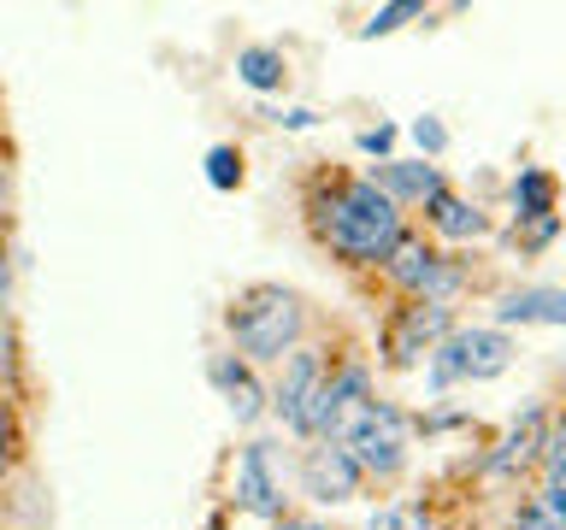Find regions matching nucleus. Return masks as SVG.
<instances>
[{
  "instance_id": "obj_1",
  "label": "nucleus",
  "mask_w": 566,
  "mask_h": 530,
  "mask_svg": "<svg viewBox=\"0 0 566 530\" xmlns=\"http://www.w3.org/2000/svg\"><path fill=\"white\" fill-rule=\"evenodd\" d=\"M313 236L331 247L343 265H378L407 242L401 206L371 183V177H331L325 194L313 201Z\"/></svg>"
},
{
  "instance_id": "obj_2",
  "label": "nucleus",
  "mask_w": 566,
  "mask_h": 530,
  "mask_svg": "<svg viewBox=\"0 0 566 530\" xmlns=\"http://www.w3.org/2000/svg\"><path fill=\"white\" fill-rule=\"evenodd\" d=\"M224 330L248 365L290 360L301 348V336H307V300L295 289H283V283H248V289L230 295Z\"/></svg>"
},
{
  "instance_id": "obj_3",
  "label": "nucleus",
  "mask_w": 566,
  "mask_h": 530,
  "mask_svg": "<svg viewBox=\"0 0 566 530\" xmlns=\"http://www.w3.org/2000/svg\"><path fill=\"white\" fill-rule=\"evenodd\" d=\"M513 365V336L502 325H472V330H454L449 342H442L431 353V389L442 395V389H454V383H490V378H502V371Z\"/></svg>"
},
{
  "instance_id": "obj_4",
  "label": "nucleus",
  "mask_w": 566,
  "mask_h": 530,
  "mask_svg": "<svg viewBox=\"0 0 566 530\" xmlns=\"http://www.w3.org/2000/svg\"><path fill=\"white\" fill-rule=\"evenodd\" d=\"M454 330H460L454 307H442V300H407V307H396L384 325V365L389 371H413L419 360L431 365V353L449 342Z\"/></svg>"
},
{
  "instance_id": "obj_5",
  "label": "nucleus",
  "mask_w": 566,
  "mask_h": 530,
  "mask_svg": "<svg viewBox=\"0 0 566 530\" xmlns=\"http://www.w3.org/2000/svg\"><path fill=\"white\" fill-rule=\"evenodd\" d=\"M290 466H283L277 442H248L237 454V477H230V501H237L248 519L283 524V501H290Z\"/></svg>"
},
{
  "instance_id": "obj_6",
  "label": "nucleus",
  "mask_w": 566,
  "mask_h": 530,
  "mask_svg": "<svg viewBox=\"0 0 566 530\" xmlns=\"http://www.w3.org/2000/svg\"><path fill=\"white\" fill-rule=\"evenodd\" d=\"M343 448L354 454V466L366 471V484H396L407 471V413L396 401H378Z\"/></svg>"
},
{
  "instance_id": "obj_7",
  "label": "nucleus",
  "mask_w": 566,
  "mask_h": 530,
  "mask_svg": "<svg viewBox=\"0 0 566 530\" xmlns=\"http://www.w3.org/2000/svg\"><path fill=\"white\" fill-rule=\"evenodd\" d=\"M295 484L318 507H348V501H360L366 471L354 466V454L343 442H307V448H301V466H295Z\"/></svg>"
},
{
  "instance_id": "obj_8",
  "label": "nucleus",
  "mask_w": 566,
  "mask_h": 530,
  "mask_svg": "<svg viewBox=\"0 0 566 530\" xmlns=\"http://www.w3.org/2000/svg\"><path fill=\"white\" fill-rule=\"evenodd\" d=\"M325 378H331V353L313 348V342H301L290 360H283V378H277V389H272V413L290 424L295 436H301V424H307V413H313V401H318V389H325Z\"/></svg>"
},
{
  "instance_id": "obj_9",
  "label": "nucleus",
  "mask_w": 566,
  "mask_h": 530,
  "mask_svg": "<svg viewBox=\"0 0 566 530\" xmlns=\"http://www.w3.org/2000/svg\"><path fill=\"white\" fill-rule=\"evenodd\" d=\"M548 431H555V424H548V406H543V401L525 406V413L507 424V436L484 454V477H520V471H531V466H543Z\"/></svg>"
},
{
  "instance_id": "obj_10",
  "label": "nucleus",
  "mask_w": 566,
  "mask_h": 530,
  "mask_svg": "<svg viewBox=\"0 0 566 530\" xmlns=\"http://www.w3.org/2000/svg\"><path fill=\"white\" fill-rule=\"evenodd\" d=\"M495 325H555L566 330V289L555 283H525V289L495 295Z\"/></svg>"
},
{
  "instance_id": "obj_11",
  "label": "nucleus",
  "mask_w": 566,
  "mask_h": 530,
  "mask_svg": "<svg viewBox=\"0 0 566 530\" xmlns=\"http://www.w3.org/2000/svg\"><path fill=\"white\" fill-rule=\"evenodd\" d=\"M207 378H212V389L230 401V413H237V424H254L260 413H265V389L254 383V365L242 360V353H212L207 360Z\"/></svg>"
},
{
  "instance_id": "obj_12",
  "label": "nucleus",
  "mask_w": 566,
  "mask_h": 530,
  "mask_svg": "<svg viewBox=\"0 0 566 530\" xmlns=\"http://www.w3.org/2000/svg\"><path fill=\"white\" fill-rule=\"evenodd\" d=\"M371 183H378L396 206H424L431 194L449 189L431 159H384V166H371Z\"/></svg>"
},
{
  "instance_id": "obj_13",
  "label": "nucleus",
  "mask_w": 566,
  "mask_h": 530,
  "mask_svg": "<svg viewBox=\"0 0 566 530\" xmlns=\"http://www.w3.org/2000/svg\"><path fill=\"white\" fill-rule=\"evenodd\" d=\"M424 224H431L442 242H478V236L490 230L484 212H478L467 194H454V189H442V194H431V201H424Z\"/></svg>"
},
{
  "instance_id": "obj_14",
  "label": "nucleus",
  "mask_w": 566,
  "mask_h": 530,
  "mask_svg": "<svg viewBox=\"0 0 566 530\" xmlns=\"http://www.w3.org/2000/svg\"><path fill=\"white\" fill-rule=\"evenodd\" d=\"M513 219H520V224L555 219V177L537 171V166H525L520 177H513Z\"/></svg>"
},
{
  "instance_id": "obj_15",
  "label": "nucleus",
  "mask_w": 566,
  "mask_h": 530,
  "mask_svg": "<svg viewBox=\"0 0 566 530\" xmlns=\"http://www.w3.org/2000/svg\"><path fill=\"white\" fill-rule=\"evenodd\" d=\"M237 77L254 88V95H272V88L290 83V60L277 47H242L237 53Z\"/></svg>"
},
{
  "instance_id": "obj_16",
  "label": "nucleus",
  "mask_w": 566,
  "mask_h": 530,
  "mask_svg": "<svg viewBox=\"0 0 566 530\" xmlns=\"http://www.w3.org/2000/svg\"><path fill=\"white\" fill-rule=\"evenodd\" d=\"M366 530H437V507L431 501H389L371 512Z\"/></svg>"
},
{
  "instance_id": "obj_17",
  "label": "nucleus",
  "mask_w": 566,
  "mask_h": 530,
  "mask_svg": "<svg viewBox=\"0 0 566 530\" xmlns=\"http://www.w3.org/2000/svg\"><path fill=\"white\" fill-rule=\"evenodd\" d=\"M413 18H424L419 0H396V7H378V12H371L366 24H360V35H366V42H371V35H396L401 24H413Z\"/></svg>"
},
{
  "instance_id": "obj_18",
  "label": "nucleus",
  "mask_w": 566,
  "mask_h": 530,
  "mask_svg": "<svg viewBox=\"0 0 566 530\" xmlns=\"http://www.w3.org/2000/svg\"><path fill=\"white\" fill-rule=\"evenodd\" d=\"M207 183L212 189H242V153L237 148H212L207 153Z\"/></svg>"
},
{
  "instance_id": "obj_19",
  "label": "nucleus",
  "mask_w": 566,
  "mask_h": 530,
  "mask_svg": "<svg viewBox=\"0 0 566 530\" xmlns=\"http://www.w3.org/2000/svg\"><path fill=\"white\" fill-rule=\"evenodd\" d=\"M407 136H413V141H419V148L431 153V159H437L442 148H449V130H442L437 118H413V130H407Z\"/></svg>"
},
{
  "instance_id": "obj_20",
  "label": "nucleus",
  "mask_w": 566,
  "mask_h": 530,
  "mask_svg": "<svg viewBox=\"0 0 566 530\" xmlns=\"http://www.w3.org/2000/svg\"><path fill=\"white\" fill-rule=\"evenodd\" d=\"M265 118H272V124H283V130H313V124H318V113H313V106H283V113H265Z\"/></svg>"
},
{
  "instance_id": "obj_21",
  "label": "nucleus",
  "mask_w": 566,
  "mask_h": 530,
  "mask_svg": "<svg viewBox=\"0 0 566 530\" xmlns=\"http://www.w3.org/2000/svg\"><path fill=\"white\" fill-rule=\"evenodd\" d=\"M560 236V219H543V224H525V247H531V254H537V247H548V242H555Z\"/></svg>"
},
{
  "instance_id": "obj_22",
  "label": "nucleus",
  "mask_w": 566,
  "mask_h": 530,
  "mask_svg": "<svg viewBox=\"0 0 566 530\" xmlns=\"http://www.w3.org/2000/svg\"><path fill=\"white\" fill-rule=\"evenodd\" d=\"M396 148V130L389 124H378V130H360V153H389Z\"/></svg>"
},
{
  "instance_id": "obj_23",
  "label": "nucleus",
  "mask_w": 566,
  "mask_h": 530,
  "mask_svg": "<svg viewBox=\"0 0 566 530\" xmlns=\"http://www.w3.org/2000/svg\"><path fill=\"white\" fill-rule=\"evenodd\" d=\"M537 501H543V507L566 524V484H543V489H537Z\"/></svg>"
},
{
  "instance_id": "obj_24",
  "label": "nucleus",
  "mask_w": 566,
  "mask_h": 530,
  "mask_svg": "<svg viewBox=\"0 0 566 530\" xmlns=\"http://www.w3.org/2000/svg\"><path fill=\"white\" fill-rule=\"evenodd\" d=\"M12 442H18L12 436V418H7V406H0V471L12 466Z\"/></svg>"
},
{
  "instance_id": "obj_25",
  "label": "nucleus",
  "mask_w": 566,
  "mask_h": 530,
  "mask_svg": "<svg viewBox=\"0 0 566 530\" xmlns=\"http://www.w3.org/2000/svg\"><path fill=\"white\" fill-rule=\"evenodd\" d=\"M277 530H325V524H318V519H283Z\"/></svg>"
},
{
  "instance_id": "obj_26",
  "label": "nucleus",
  "mask_w": 566,
  "mask_h": 530,
  "mask_svg": "<svg viewBox=\"0 0 566 530\" xmlns=\"http://www.w3.org/2000/svg\"><path fill=\"white\" fill-rule=\"evenodd\" d=\"M0 312H7V247H0Z\"/></svg>"
},
{
  "instance_id": "obj_27",
  "label": "nucleus",
  "mask_w": 566,
  "mask_h": 530,
  "mask_svg": "<svg viewBox=\"0 0 566 530\" xmlns=\"http://www.w3.org/2000/svg\"><path fill=\"white\" fill-rule=\"evenodd\" d=\"M0 201H7V166H0Z\"/></svg>"
}]
</instances>
